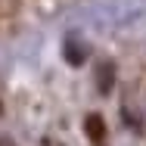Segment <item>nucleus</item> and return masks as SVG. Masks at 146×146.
<instances>
[{
  "mask_svg": "<svg viewBox=\"0 0 146 146\" xmlns=\"http://www.w3.org/2000/svg\"><path fill=\"white\" fill-rule=\"evenodd\" d=\"M84 134H87L93 143H103V140H106V121H103V115L90 112V115L84 118Z\"/></svg>",
  "mask_w": 146,
  "mask_h": 146,
  "instance_id": "nucleus-1",
  "label": "nucleus"
},
{
  "mask_svg": "<svg viewBox=\"0 0 146 146\" xmlns=\"http://www.w3.org/2000/svg\"><path fill=\"white\" fill-rule=\"evenodd\" d=\"M112 78H115V75H112V62H103V68H100V90H103V93L112 90Z\"/></svg>",
  "mask_w": 146,
  "mask_h": 146,
  "instance_id": "nucleus-2",
  "label": "nucleus"
},
{
  "mask_svg": "<svg viewBox=\"0 0 146 146\" xmlns=\"http://www.w3.org/2000/svg\"><path fill=\"white\" fill-rule=\"evenodd\" d=\"M65 59H68V62H75V65H78V62H84V53H81V50H75V47H72V44H68V50H65Z\"/></svg>",
  "mask_w": 146,
  "mask_h": 146,
  "instance_id": "nucleus-3",
  "label": "nucleus"
}]
</instances>
